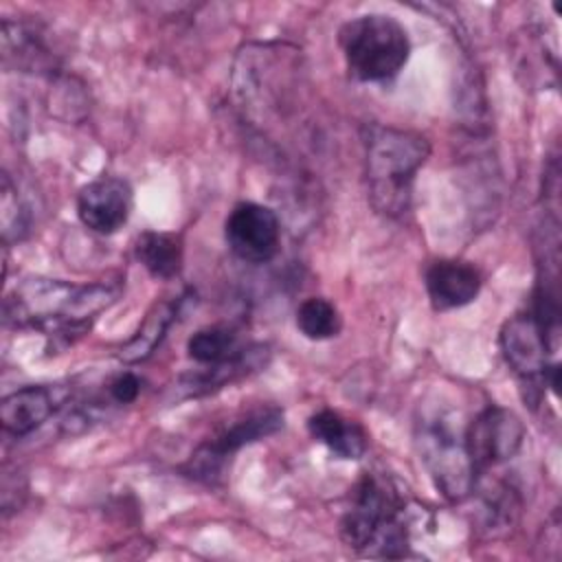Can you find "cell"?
Masks as SVG:
<instances>
[{
    "mask_svg": "<svg viewBox=\"0 0 562 562\" xmlns=\"http://www.w3.org/2000/svg\"><path fill=\"white\" fill-rule=\"evenodd\" d=\"M119 290L108 283L75 285L59 279L26 277L4 301L7 323L18 327H37L48 336H72L108 310Z\"/></svg>",
    "mask_w": 562,
    "mask_h": 562,
    "instance_id": "6da1fadb",
    "label": "cell"
},
{
    "mask_svg": "<svg viewBox=\"0 0 562 562\" xmlns=\"http://www.w3.org/2000/svg\"><path fill=\"white\" fill-rule=\"evenodd\" d=\"M364 147L371 204L389 217L406 213L415 173L430 154L428 140L417 132L373 125Z\"/></svg>",
    "mask_w": 562,
    "mask_h": 562,
    "instance_id": "7a4b0ae2",
    "label": "cell"
},
{
    "mask_svg": "<svg viewBox=\"0 0 562 562\" xmlns=\"http://www.w3.org/2000/svg\"><path fill=\"white\" fill-rule=\"evenodd\" d=\"M404 503L391 483L378 474H364L356 485L351 507L345 512L342 540L369 555H406V525L400 514Z\"/></svg>",
    "mask_w": 562,
    "mask_h": 562,
    "instance_id": "3957f363",
    "label": "cell"
},
{
    "mask_svg": "<svg viewBox=\"0 0 562 562\" xmlns=\"http://www.w3.org/2000/svg\"><path fill=\"white\" fill-rule=\"evenodd\" d=\"M338 44L349 75L364 83L393 79L411 53L404 26L384 13H367L345 22Z\"/></svg>",
    "mask_w": 562,
    "mask_h": 562,
    "instance_id": "277c9868",
    "label": "cell"
},
{
    "mask_svg": "<svg viewBox=\"0 0 562 562\" xmlns=\"http://www.w3.org/2000/svg\"><path fill=\"white\" fill-rule=\"evenodd\" d=\"M415 443L435 487L448 501H463L476 483V468L465 446V430L446 413H432L417 422Z\"/></svg>",
    "mask_w": 562,
    "mask_h": 562,
    "instance_id": "5b68a950",
    "label": "cell"
},
{
    "mask_svg": "<svg viewBox=\"0 0 562 562\" xmlns=\"http://www.w3.org/2000/svg\"><path fill=\"white\" fill-rule=\"evenodd\" d=\"M281 426H283V413L277 406L255 408L241 415L239 419H235L233 424H228L226 428H222L213 439L204 441L191 454L187 463V472L202 481H215L222 474L228 454L237 452L246 443L259 441L277 432Z\"/></svg>",
    "mask_w": 562,
    "mask_h": 562,
    "instance_id": "8992f818",
    "label": "cell"
},
{
    "mask_svg": "<svg viewBox=\"0 0 562 562\" xmlns=\"http://www.w3.org/2000/svg\"><path fill=\"white\" fill-rule=\"evenodd\" d=\"M501 351L527 389L549 382L558 389V364H549V345L533 314H516L501 329Z\"/></svg>",
    "mask_w": 562,
    "mask_h": 562,
    "instance_id": "52a82bcc",
    "label": "cell"
},
{
    "mask_svg": "<svg viewBox=\"0 0 562 562\" xmlns=\"http://www.w3.org/2000/svg\"><path fill=\"white\" fill-rule=\"evenodd\" d=\"M224 235L235 257L248 263H266L279 252L281 224L272 209L239 202L226 217Z\"/></svg>",
    "mask_w": 562,
    "mask_h": 562,
    "instance_id": "ba28073f",
    "label": "cell"
},
{
    "mask_svg": "<svg viewBox=\"0 0 562 562\" xmlns=\"http://www.w3.org/2000/svg\"><path fill=\"white\" fill-rule=\"evenodd\" d=\"M522 439V422L501 406H487L465 428V446L476 472L512 459L520 450Z\"/></svg>",
    "mask_w": 562,
    "mask_h": 562,
    "instance_id": "9c48e42d",
    "label": "cell"
},
{
    "mask_svg": "<svg viewBox=\"0 0 562 562\" xmlns=\"http://www.w3.org/2000/svg\"><path fill=\"white\" fill-rule=\"evenodd\" d=\"M132 189L125 180L103 176L88 182L77 195V215L86 228L99 235L116 233L130 217Z\"/></svg>",
    "mask_w": 562,
    "mask_h": 562,
    "instance_id": "30bf717a",
    "label": "cell"
},
{
    "mask_svg": "<svg viewBox=\"0 0 562 562\" xmlns=\"http://www.w3.org/2000/svg\"><path fill=\"white\" fill-rule=\"evenodd\" d=\"M426 292L435 310L446 312L463 307L476 299L481 290L479 270L459 259H439L426 268Z\"/></svg>",
    "mask_w": 562,
    "mask_h": 562,
    "instance_id": "8fae6325",
    "label": "cell"
},
{
    "mask_svg": "<svg viewBox=\"0 0 562 562\" xmlns=\"http://www.w3.org/2000/svg\"><path fill=\"white\" fill-rule=\"evenodd\" d=\"M57 389L22 386L9 393L0 404V422L7 435L24 437L40 428L57 408Z\"/></svg>",
    "mask_w": 562,
    "mask_h": 562,
    "instance_id": "7c38bea8",
    "label": "cell"
},
{
    "mask_svg": "<svg viewBox=\"0 0 562 562\" xmlns=\"http://www.w3.org/2000/svg\"><path fill=\"white\" fill-rule=\"evenodd\" d=\"M310 435L340 459H360L367 452L364 428L336 411H318L307 422Z\"/></svg>",
    "mask_w": 562,
    "mask_h": 562,
    "instance_id": "4fadbf2b",
    "label": "cell"
},
{
    "mask_svg": "<svg viewBox=\"0 0 562 562\" xmlns=\"http://www.w3.org/2000/svg\"><path fill=\"white\" fill-rule=\"evenodd\" d=\"M246 349L248 347L241 342L239 331L235 327H228V325L202 327L187 342L189 358L195 360L198 364H204V367L237 360L239 356L246 353Z\"/></svg>",
    "mask_w": 562,
    "mask_h": 562,
    "instance_id": "5bb4252c",
    "label": "cell"
},
{
    "mask_svg": "<svg viewBox=\"0 0 562 562\" xmlns=\"http://www.w3.org/2000/svg\"><path fill=\"white\" fill-rule=\"evenodd\" d=\"M184 296H178L176 301H160L156 303L147 318L143 321V325L138 327V331L121 347L119 351V358L123 362H140L145 360L147 356L154 353V349L160 345V340L165 338L167 329L171 327V323L176 321L178 316V310H180V303H182Z\"/></svg>",
    "mask_w": 562,
    "mask_h": 562,
    "instance_id": "9a60e30c",
    "label": "cell"
},
{
    "mask_svg": "<svg viewBox=\"0 0 562 562\" xmlns=\"http://www.w3.org/2000/svg\"><path fill=\"white\" fill-rule=\"evenodd\" d=\"M136 259L156 279H171L182 266V241L178 235L145 231L136 239Z\"/></svg>",
    "mask_w": 562,
    "mask_h": 562,
    "instance_id": "2e32d148",
    "label": "cell"
},
{
    "mask_svg": "<svg viewBox=\"0 0 562 562\" xmlns=\"http://www.w3.org/2000/svg\"><path fill=\"white\" fill-rule=\"evenodd\" d=\"M31 29L22 24H13L9 20L2 22V57L4 64H13L20 70H42L46 64L53 61L50 53L44 44L35 37Z\"/></svg>",
    "mask_w": 562,
    "mask_h": 562,
    "instance_id": "e0dca14e",
    "label": "cell"
},
{
    "mask_svg": "<svg viewBox=\"0 0 562 562\" xmlns=\"http://www.w3.org/2000/svg\"><path fill=\"white\" fill-rule=\"evenodd\" d=\"M296 327L310 340H325L340 331V314L327 299L310 296L296 310Z\"/></svg>",
    "mask_w": 562,
    "mask_h": 562,
    "instance_id": "ac0fdd59",
    "label": "cell"
},
{
    "mask_svg": "<svg viewBox=\"0 0 562 562\" xmlns=\"http://www.w3.org/2000/svg\"><path fill=\"white\" fill-rule=\"evenodd\" d=\"M0 222H2V239L4 244H13L26 237L29 233V211L18 195L9 173H2V193H0Z\"/></svg>",
    "mask_w": 562,
    "mask_h": 562,
    "instance_id": "d6986e66",
    "label": "cell"
},
{
    "mask_svg": "<svg viewBox=\"0 0 562 562\" xmlns=\"http://www.w3.org/2000/svg\"><path fill=\"white\" fill-rule=\"evenodd\" d=\"M140 393V378L134 375L132 371H125V373H119L116 378H112L108 382V400L112 404H132Z\"/></svg>",
    "mask_w": 562,
    "mask_h": 562,
    "instance_id": "ffe728a7",
    "label": "cell"
}]
</instances>
